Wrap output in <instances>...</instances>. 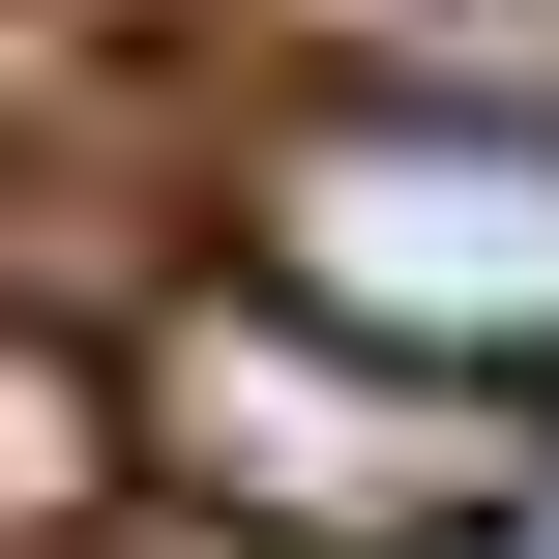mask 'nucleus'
Returning a JSON list of instances; mask_svg holds the SVG:
<instances>
[{"label":"nucleus","instance_id":"2","mask_svg":"<svg viewBox=\"0 0 559 559\" xmlns=\"http://www.w3.org/2000/svg\"><path fill=\"white\" fill-rule=\"evenodd\" d=\"M236 265L324 295L354 354L472 383V413H559V118H383V88H324L265 147Z\"/></svg>","mask_w":559,"mask_h":559},{"label":"nucleus","instance_id":"1","mask_svg":"<svg viewBox=\"0 0 559 559\" xmlns=\"http://www.w3.org/2000/svg\"><path fill=\"white\" fill-rule=\"evenodd\" d=\"M118 413H147V501H206V531H265V559H472L501 531V413L413 383V354H354L265 265H206L118 354Z\"/></svg>","mask_w":559,"mask_h":559},{"label":"nucleus","instance_id":"3","mask_svg":"<svg viewBox=\"0 0 559 559\" xmlns=\"http://www.w3.org/2000/svg\"><path fill=\"white\" fill-rule=\"evenodd\" d=\"M295 59L383 118H559V0H295Z\"/></svg>","mask_w":559,"mask_h":559},{"label":"nucleus","instance_id":"4","mask_svg":"<svg viewBox=\"0 0 559 559\" xmlns=\"http://www.w3.org/2000/svg\"><path fill=\"white\" fill-rule=\"evenodd\" d=\"M59 559H265V531H206V501H118V531H59Z\"/></svg>","mask_w":559,"mask_h":559}]
</instances>
